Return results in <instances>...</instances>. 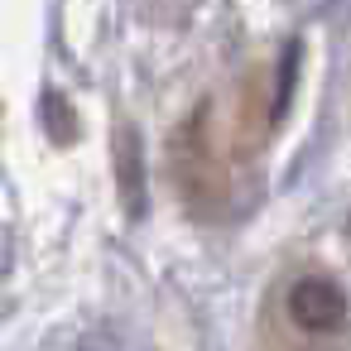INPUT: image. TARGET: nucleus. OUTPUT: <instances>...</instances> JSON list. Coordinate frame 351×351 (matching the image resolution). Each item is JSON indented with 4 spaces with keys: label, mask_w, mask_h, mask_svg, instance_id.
Here are the masks:
<instances>
[{
    "label": "nucleus",
    "mask_w": 351,
    "mask_h": 351,
    "mask_svg": "<svg viewBox=\"0 0 351 351\" xmlns=\"http://www.w3.org/2000/svg\"><path fill=\"white\" fill-rule=\"evenodd\" d=\"M289 317L303 332H341L346 317H351V303L327 274H303L289 289Z\"/></svg>",
    "instance_id": "f257e3e1"
}]
</instances>
